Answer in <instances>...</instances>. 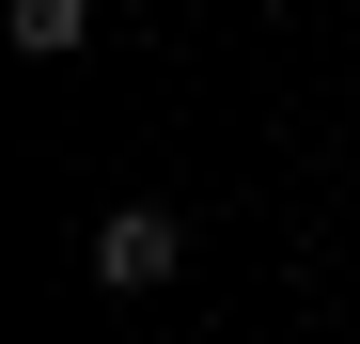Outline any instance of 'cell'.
Masks as SVG:
<instances>
[{"label": "cell", "mask_w": 360, "mask_h": 344, "mask_svg": "<svg viewBox=\"0 0 360 344\" xmlns=\"http://www.w3.org/2000/svg\"><path fill=\"white\" fill-rule=\"evenodd\" d=\"M172 266H188V219H172V204H110L94 219V282H110V298H157Z\"/></svg>", "instance_id": "6da1fadb"}, {"label": "cell", "mask_w": 360, "mask_h": 344, "mask_svg": "<svg viewBox=\"0 0 360 344\" xmlns=\"http://www.w3.org/2000/svg\"><path fill=\"white\" fill-rule=\"evenodd\" d=\"M0 32H16L32 63H63V47H94V0H16V16H0Z\"/></svg>", "instance_id": "7a4b0ae2"}]
</instances>
